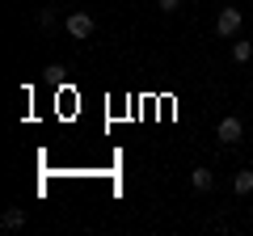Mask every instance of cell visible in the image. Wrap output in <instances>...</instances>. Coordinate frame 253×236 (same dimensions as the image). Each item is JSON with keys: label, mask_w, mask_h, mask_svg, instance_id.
<instances>
[{"label": "cell", "mask_w": 253, "mask_h": 236, "mask_svg": "<svg viewBox=\"0 0 253 236\" xmlns=\"http://www.w3.org/2000/svg\"><path fill=\"white\" fill-rule=\"evenodd\" d=\"M241 135H245V122H241L236 114L219 118V127H215V139H219L224 148H236V144H241Z\"/></svg>", "instance_id": "2"}, {"label": "cell", "mask_w": 253, "mask_h": 236, "mask_svg": "<svg viewBox=\"0 0 253 236\" xmlns=\"http://www.w3.org/2000/svg\"><path fill=\"white\" fill-rule=\"evenodd\" d=\"M0 228H4V232H17V228H26V207H9L4 215H0Z\"/></svg>", "instance_id": "4"}, {"label": "cell", "mask_w": 253, "mask_h": 236, "mask_svg": "<svg viewBox=\"0 0 253 236\" xmlns=\"http://www.w3.org/2000/svg\"><path fill=\"white\" fill-rule=\"evenodd\" d=\"M232 59H236V64H249V59H253V42L236 38V42H232Z\"/></svg>", "instance_id": "6"}, {"label": "cell", "mask_w": 253, "mask_h": 236, "mask_svg": "<svg viewBox=\"0 0 253 236\" xmlns=\"http://www.w3.org/2000/svg\"><path fill=\"white\" fill-rule=\"evenodd\" d=\"M156 4H161V13H177L181 9V0H156Z\"/></svg>", "instance_id": "9"}, {"label": "cell", "mask_w": 253, "mask_h": 236, "mask_svg": "<svg viewBox=\"0 0 253 236\" xmlns=\"http://www.w3.org/2000/svg\"><path fill=\"white\" fill-rule=\"evenodd\" d=\"M190 186H194V190H211V186H215V173L211 169H194L190 173Z\"/></svg>", "instance_id": "5"}, {"label": "cell", "mask_w": 253, "mask_h": 236, "mask_svg": "<svg viewBox=\"0 0 253 236\" xmlns=\"http://www.w3.org/2000/svg\"><path fill=\"white\" fill-rule=\"evenodd\" d=\"M232 190H236V194H249V190H253V169H241V173H236V177H232Z\"/></svg>", "instance_id": "7"}, {"label": "cell", "mask_w": 253, "mask_h": 236, "mask_svg": "<svg viewBox=\"0 0 253 236\" xmlns=\"http://www.w3.org/2000/svg\"><path fill=\"white\" fill-rule=\"evenodd\" d=\"M63 30H68L72 38H89L93 34V17H89V13H72V17L63 21Z\"/></svg>", "instance_id": "3"}, {"label": "cell", "mask_w": 253, "mask_h": 236, "mask_svg": "<svg viewBox=\"0 0 253 236\" xmlns=\"http://www.w3.org/2000/svg\"><path fill=\"white\" fill-rule=\"evenodd\" d=\"M241 26H245V17H241L236 4L219 9V17H215V34H219V38H236V34H241Z\"/></svg>", "instance_id": "1"}, {"label": "cell", "mask_w": 253, "mask_h": 236, "mask_svg": "<svg viewBox=\"0 0 253 236\" xmlns=\"http://www.w3.org/2000/svg\"><path fill=\"white\" fill-rule=\"evenodd\" d=\"M38 26H42V30H55V9H38Z\"/></svg>", "instance_id": "8"}]
</instances>
